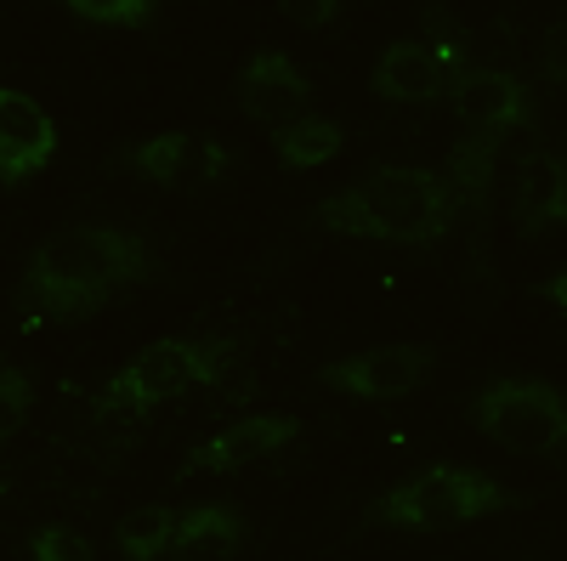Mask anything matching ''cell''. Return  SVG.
I'll return each mask as SVG.
<instances>
[{
    "label": "cell",
    "instance_id": "1",
    "mask_svg": "<svg viewBox=\"0 0 567 561\" xmlns=\"http://www.w3.org/2000/svg\"><path fill=\"white\" fill-rule=\"evenodd\" d=\"M159 267L148 256V245L125 227H103V221H80L52 232L29 272H23V312L45 318V323H74L91 318L114 301V290L148 284Z\"/></svg>",
    "mask_w": 567,
    "mask_h": 561
},
{
    "label": "cell",
    "instance_id": "2",
    "mask_svg": "<svg viewBox=\"0 0 567 561\" xmlns=\"http://www.w3.org/2000/svg\"><path fill=\"white\" fill-rule=\"evenodd\" d=\"M454 194L443 176L420 165H374L347 194H329L312 221L352 239H386V245H437L454 227Z\"/></svg>",
    "mask_w": 567,
    "mask_h": 561
},
{
    "label": "cell",
    "instance_id": "3",
    "mask_svg": "<svg viewBox=\"0 0 567 561\" xmlns=\"http://www.w3.org/2000/svg\"><path fill=\"white\" fill-rule=\"evenodd\" d=\"M516 494L499 488L488 471L471 465H425L409 482H398L392 494H381L369 505V522L381 528H409V533H443V528H465L494 510H511Z\"/></svg>",
    "mask_w": 567,
    "mask_h": 561
},
{
    "label": "cell",
    "instance_id": "4",
    "mask_svg": "<svg viewBox=\"0 0 567 561\" xmlns=\"http://www.w3.org/2000/svg\"><path fill=\"white\" fill-rule=\"evenodd\" d=\"M239 341H154L142 346L97 397V414H148L194 386H221Z\"/></svg>",
    "mask_w": 567,
    "mask_h": 561
},
{
    "label": "cell",
    "instance_id": "5",
    "mask_svg": "<svg viewBox=\"0 0 567 561\" xmlns=\"http://www.w3.org/2000/svg\"><path fill=\"white\" fill-rule=\"evenodd\" d=\"M471 419L511 454H561L567 403L550 381H494L471 397Z\"/></svg>",
    "mask_w": 567,
    "mask_h": 561
},
{
    "label": "cell",
    "instance_id": "6",
    "mask_svg": "<svg viewBox=\"0 0 567 561\" xmlns=\"http://www.w3.org/2000/svg\"><path fill=\"white\" fill-rule=\"evenodd\" d=\"M432 363H437L432 346H369L358 357L323 363L318 368V386L363 397V403H392V397H409L414 386H425Z\"/></svg>",
    "mask_w": 567,
    "mask_h": 561
},
{
    "label": "cell",
    "instance_id": "7",
    "mask_svg": "<svg viewBox=\"0 0 567 561\" xmlns=\"http://www.w3.org/2000/svg\"><path fill=\"white\" fill-rule=\"evenodd\" d=\"M449 103H454V114L465 120V131L499 136V143L534 120V91H528V80H516V74H505V69H460V74L449 80Z\"/></svg>",
    "mask_w": 567,
    "mask_h": 561
},
{
    "label": "cell",
    "instance_id": "8",
    "mask_svg": "<svg viewBox=\"0 0 567 561\" xmlns=\"http://www.w3.org/2000/svg\"><path fill=\"white\" fill-rule=\"evenodd\" d=\"M233 97H239V108H245L250 120H261L267 131H284L290 120L307 114L312 85H307V74L296 69V58L256 52V58L239 69V80H233Z\"/></svg>",
    "mask_w": 567,
    "mask_h": 561
},
{
    "label": "cell",
    "instance_id": "9",
    "mask_svg": "<svg viewBox=\"0 0 567 561\" xmlns=\"http://www.w3.org/2000/svg\"><path fill=\"white\" fill-rule=\"evenodd\" d=\"M58 154V120L34 97L0 85V187H18Z\"/></svg>",
    "mask_w": 567,
    "mask_h": 561
},
{
    "label": "cell",
    "instance_id": "10",
    "mask_svg": "<svg viewBox=\"0 0 567 561\" xmlns=\"http://www.w3.org/2000/svg\"><path fill=\"white\" fill-rule=\"evenodd\" d=\"M301 437V419L296 414H250V419H233L227 432L205 437L194 454L182 459V471L194 477V471H245V465L278 454L284 443H296Z\"/></svg>",
    "mask_w": 567,
    "mask_h": 561
},
{
    "label": "cell",
    "instance_id": "11",
    "mask_svg": "<svg viewBox=\"0 0 567 561\" xmlns=\"http://www.w3.org/2000/svg\"><path fill=\"white\" fill-rule=\"evenodd\" d=\"M460 69H449L425 40H392L369 69V91L381 103H437L449 97V80Z\"/></svg>",
    "mask_w": 567,
    "mask_h": 561
},
{
    "label": "cell",
    "instance_id": "12",
    "mask_svg": "<svg viewBox=\"0 0 567 561\" xmlns=\"http://www.w3.org/2000/svg\"><path fill=\"white\" fill-rule=\"evenodd\" d=\"M516 232L523 239H545V232L561 227L567 216V170L550 148L528 154L523 165H516Z\"/></svg>",
    "mask_w": 567,
    "mask_h": 561
},
{
    "label": "cell",
    "instance_id": "13",
    "mask_svg": "<svg viewBox=\"0 0 567 561\" xmlns=\"http://www.w3.org/2000/svg\"><path fill=\"white\" fill-rule=\"evenodd\" d=\"M494 159H499V136H477L465 131L454 154H449V194H454V210L471 216V232H477V250H483V232H488V199H494Z\"/></svg>",
    "mask_w": 567,
    "mask_h": 561
},
{
    "label": "cell",
    "instance_id": "14",
    "mask_svg": "<svg viewBox=\"0 0 567 561\" xmlns=\"http://www.w3.org/2000/svg\"><path fill=\"white\" fill-rule=\"evenodd\" d=\"M245 517L233 505H194L176 517V533H171V561H233L245 550Z\"/></svg>",
    "mask_w": 567,
    "mask_h": 561
},
{
    "label": "cell",
    "instance_id": "15",
    "mask_svg": "<svg viewBox=\"0 0 567 561\" xmlns=\"http://www.w3.org/2000/svg\"><path fill=\"white\" fill-rule=\"evenodd\" d=\"M341 143H347V131L323 114H301L284 131H272V154H278L284 170H318L341 154Z\"/></svg>",
    "mask_w": 567,
    "mask_h": 561
},
{
    "label": "cell",
    "instance_id": "16",
    "mask_svg": "<svg viewBox=\"0 0 567 561\" xmlns=\"http://www.w3.org/2000/svg\"><path fill=\"white\" fill-rule=\"evenodd\" d=\"M187 165H194V136H182V131H159V136H148V143L120 154V170H131L142 181H159V187L187 181Z\"/></svg>",
    "mask_w": 567,
    "mask_h": 561
},
{
    "label": "cell",
    "instance_id": "17",
    "mask_svg": "<svg viewBox=\"0 0 567 561\" xmlns=\"http://www.w3.org/2000/svg\"><path fill=\"white\" fill-rule=\"evenodd\" d=\"M171 533H176V510L171 505H142L114 528V544L131 561H159L171 550Z\"/></svg>",
    "mask_w": 567,
    "mask_h": 561
},
{
    "label": "cell",
    "instance_id": "18",
    "mask_svg": "<svg viewBox=\"0 0 567 561\" xmlns=\"http://www.w3.org/2000/svg\"><path fill=\"white\" fill-rule=\"evenodd\" d=\"M29 408H34V381L18 363H0V448L29 426Z\"/></svg>",
    "mask_w": 567,
    "mask_h": 561
},
{
    "label": "cell",
    "instance_id": "19",
    "mask_svg": "<svg viewBox=\"0 0 567 561\" xmlns=\"http://www.w3.org/2000/svg\"><path fill=\"white\" fill-rule=\"evenodd\" d=\"M69 12L80 23H109V29H142L159 18L154 0H69Z\"/></svg>",
    "mask_w": 567,
    "mask_h": 561
},
{
    "label": "cell",
    "instance_id": "20",
    "mask_svg": "<svg viewBox=\"0 0 567 561\" xmlns=\"http://www.w3.org/2000/svg\"><path fill=\"white\" fill-rule=\"evenodd\" d=\"M29 555L34 561H91V539L63 528V522H45L34 539H29Z\"/></svg>",
    "mask_w": 567,
    "mask_h": 561
},
{
    "label": "cell",
    "instance_id": "21",
    "mask_svg": "<svg viewBox=\"0 0 567 561\" xmlns=\"http://www.w3.org/2000/svg\"><path fill=\"white\" fill-rule=\"evenodd\" d=\"M347 7H341V0H312V7H301V0H290V7H284V18H296L301 29H329V23H336Z\"/></svg>",
    "mask_w": 567,
    "mask_h": 561
},
{
    "label": "cell",
    "instance_id": "22",
    "mask_svg": "<svg viewBox=\"0 0 567 561\" xmlns=\"http://www.w3.org/2000/svg\"><path fill=\"white\" fill-rule=\"evenodd\" d=\"M545 74L561 80V29H550V45H545Z\"/></svg>",
    "mask_w": 567,
    "mask_h": 561
},
{
    "label": "cell",
    "instance_id": "23",
    "mask_svg": "<svg viewBox=\"0 0 567 561\" xmlns=\"http://www.w3.org/2000/svg\"><path fill=\"white\" fill-rule=\"evenodd\" d=\"M561 290H567V278H561V272H550V278H545V290H539V295H545L550 307H561Z\"/></svg>",
    "mask_w": 567,
    "mask_h": 561
}]
</instances>
